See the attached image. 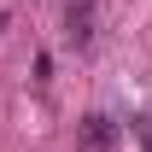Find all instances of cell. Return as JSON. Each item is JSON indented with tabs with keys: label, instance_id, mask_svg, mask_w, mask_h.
<instances>
[{
	"label": "cell",
	"instance_id": "1",
	"mask_svg": "<svg viewBox=\"0 0 152 152\" xmlns=\"http://www.w3.org/2000/svg\"><path fill=\"white\" fill-rule=\"evenodd\" d=\"M94 35H99V0H70L64 6V41L82 53V47H94Z\"/></svg>",
	"mask_w": 152,
	"mask_h": 152
},
{
	"label": "cell",
	"instance_id": "2",
	"mask_svg": "<svg viewBox=\"0 0 152 152\" xmlns=\"http://www.w3.org/2000/svg\"><path fill=\"white\" fill-rule=\"evenodd\" d=\"M111 140H117V123H111L105 111H94V117H82V146H88V152H105Z\"/></svg>",
	"mask_w": 152,
	"mask_h": 152
},
{
	"label": "cell",
	"instance_id": "3",
	"mask_svg": "<svg viewBox=\"0 0 152 152\" xmlns=\"http://www.w3.org/2000/svg\"><path fill=\"white\" fill-rule=\"evenodd\" d=\"M146 152H152V129H146Z\"/></svg>",
	"mask_w": 152,
	"mask_h": 152
}]
</instances>
